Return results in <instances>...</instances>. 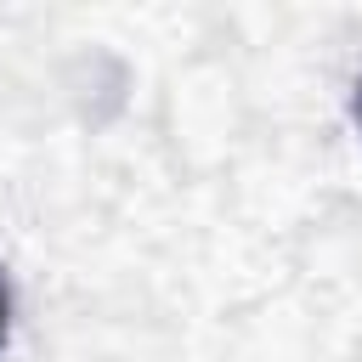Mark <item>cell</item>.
<instances>
[{"label": "cell", "instance_id": "obj_2", "mask_svg": "<svg viewBox=\"0 0 362 362\" xmlns=\"http://www.w3.org/2000/svg\"><path fill=\"white\" fill-rule=\"evenodd\" d=\"M351 119H356V130H362V79H356V90H351Z\"/></svg>", "mask_w": 362, "mask_h": 362}, {"label": "cell", "instance_id": "obj_1", "mask_svg": "<svg viewBox=\"0 0 362 362\" xmlns=\"http://www.w3.org/2000/svg\"><path fill=\"white\" fill-rule=\"evenodd\" d=\"M6 317H11V300H6V277H0V345H6Z\"/></svg>", "mask_w": 362, "mask_h": 362}]
</instances>
